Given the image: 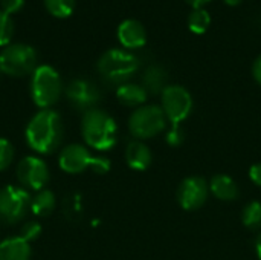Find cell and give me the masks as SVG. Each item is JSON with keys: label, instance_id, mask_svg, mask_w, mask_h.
Masks as SVG:
<instances>
[{"label": "cell", "instance_id": "9a60e30c", "mask_svg": "<svg viewBox=\"0 0 261 260\" xmlns=\"http://www.w3.org/2000/svg\"><path fill=\"white\" fill-rule=\"evenodd\" d=\"M125 161L133 170H147L151 164V152L144 143L132 141L125 149Z\"/></svg>", "mask_w": 261, "mask_h": 260}, {"label": "cell", "instance_id": "ffe728a7", "mask_svg": "<svg viewBox=\"0 0 261 260\" xmlns=\"http://www.w3.org/2000/svg\"><path fill=\"white\" fill-rule=\"evenodd\" d=\"M211 26V15L206 9H193L188 15V28L194 34H205Z\"/></svg>", "mask_w": 261, "mask_h": 260}, {"label": "cell", "instance_id": "f1b7e54d", "mask_svg": "<svg viewBox=\"0 0 261 260\" xmlns=\"http://www.w3.org/2000/svg\"><path fill=\"white\" fill-rule=\"evenodd\" d=\"M252 74H254V78L257 80V83L261 84V55H258V57H257V60L254 61Z\"/></svg>", "mask_w": 261, "mask_h": 260}, {"label": "cell", "instance_id": "d6986e66", "mask_svg": "<svg viewBox=\"0 0 261 260\" xmlns=\"http://www.w3.org/2000/svg\"><path fill=\"white\" fill-rule=\"evenodd\" d=\"M55 204H57V199H55V195L50 192V190H40L32 199H31V211L35 215V216H40V218H44L47 215H50L55 208Z\"/></svg>", "mask_w": 261, "mask_h": 260}, {"label": "cell", "instance_id": "484cf974", "mask_svg": "<svg viewBox=\"0 0 261 260\" xmlns=\"http://www.w3.org/2000/svg\"><path fill=\"white\" fill-rule=\"evenodd\" d=\"M184 136H185L184 130L179 127V124H174L173 129L167 133V143L170 146H176L177 147V146H180L184 143Z\"/></svg>", "mask_w": 261, "mask_h": 260}, {"label": "cell", "instance_id": "83f0119b", "mask_svg": "<svg viewBox=\"0 0 261 260\" xmlns=\"http://www.w3.org/2000/svg\"><path fill=\"white\" fill-rule=\"evenodd\" d=\"M249 178L254 184L260 185L261 187V164H254L249 169Z\"/></svg>", "mask_w": 261, "mask_h": 260}, {"label": "cell", "instance_id": "2e32d148", "mask_svg": "<svg viewBox=\"0 0 261 260\" xmlns=\"http://www.w3.org/2000/svg\"><path fill=\"white\" fill-rule=\"evenodd\" d=\"M147 93L148 92L144 89V86L133 84V83H124L116 89V97H118L119 103L124 106H128V107L144 104L147 100Z\"/></svg>", "mask_w": 261, "mask_h": 260}, {"label": "cell", "instance_id": "7402d4cb", "mask_svg": "<svg viewBox=\"0 0 261 260\" xmlns=\"http://www.w3.org/2000/svg\"><path fill=\"white\" fill-rule=\"evenodd\" d=\"M47 11L58 18H66L73 12L75 0H44Z\"/></svg>", "mask_w": 261, "mask_h": 260}, {"label": "cell", "instance_id": "e0dca14e", "mask_svg": "<svg viewBox=\"0 0 261 260\" xmlns=\"http://www.w3.org/2000/svg\"><path fill=\"white\" fill-rule=\"evenodd\" d=\"M210 190L220 201H234L239 196L237 184L226 175H216L211 179Z\"/></svg>", "mask_w": 261, "mask_h": 260}, {"label": "cell", "instance_id": "5b68a950", "mask_svg": "<svg viewBox=\"0 0 261 260\" xmlns=\"http://www.w3.org/2000/svg\"><path fill=\"white\" fill-rule=\"evenodd\" d=\"M60 169L70 175H78L92 169L96 173H106L110 170V161L102 156L92 155L87 147L81 144H70L64 147L58 159Z\"/></svg>", "mask_w": 261, "mask_h": 260}, {"label": "cell", "instance_id": "1f68e13d", "mask_svg": "<svg viewBox=\"0 0 261 260\" xmlns=\"http://www.w3.org/2000/svg\"><path fill=\"white\" fill-rule=\"evenodd\" d=\"M223 2L229 6H237L239 3H242V0H223Z\"/></svg>", "mask_w": 261, "mask_h": 260}, {"label": "cell", "instance_id": "8fae6325", "mask_svg": "<svg viewBox=\"0 0 261 260\" xmlns=\"http://www.w3.org/2000/svg\"><path fill=\"white\" fill-rule=\"evenodd\" d=\"M66 97L75 109L84 110L86 113L87 110L95 109V106L99 103L101 92L92 81L84 78H75L67 84Z\"/></svg>", "mask_w": 261, "mask_h": 260}, {"label": "cell", "instance_id": "d6a6232c", "mask_svg": "<svg viewBox=\"0 0 261 260\" xmlns=\"http://www.w3.org/2000/svg\"><path fill=\"white\" fill-rule=\"evenodd\" d=\"M2 74H3V72H2V69H0V75H2Z\"/></svg>", "mask_w": 261, "mask_h": 260}, {"label": "cell", "instance_id": "d4e9b609", "mask_svg": "<svg viewBox=\"0 0 261 260\" xmlns=\"http://www.w3.org/2000/svg\"><path fill=\"white\" fill-rule=\"evenodd\" d=\"M41 225L38 224V222H35V221H29V222H26L23 227H21V230H20V238H23L26 242H32V241H35V239H38L40 238V234H41Z\"/></svg>", "mask_w": 261, "mask_h": 260}, {"label": "cell", "instance_id": "4dcf8cb0", "mask_svg": "<svg viewBox=\"0 0 261 260\" xmlns=\"http://www.w3.org/2000/svg\"><path fill=\"white\" fill-rule=\"evenodd\" d=\"M255 250H257V256L261 260V234L257 238V242H255Z\"/></svg>", "mask_w": 261, "mask_h": 260}, {"label": "cell", "instance_id": "ba28073f", "mask_svg": "<svg viewBox=\"0 0 261 260\" xmlns=\"http://www.w3.org/2000/svg\"><path fill=\"white\" fill-rule=\"evenodd\" d=\"M165 127V113L159 106H144L136 109L130 120L128 129L138 139L153 138Z\"/></svg>", "mask_w": 261, "mask_h": 260}, {"label": "cell", "instance_id": "52a82bcc", "mask_svg": "<svg viewBox=\"0 0 261 260\" xmlns=\"http://www.w3.org/2000/svg\"><path fill=\"white\" fill-rule=\"evenodd\" d=\"M31 195L23 187L6 185L0 188V222H20L31 208Z\"/></svg>", "mask_w": 261, "mask_h": 260}, {"label": "cell", "instance_id": "277c9868", "mask_svg": "<svg viewBox=\"0 0 261 260\" xmlns=\"http://www.w3.org/2000/svg\"><path fill=\"white\" fill-rule=\"evenodd\" d=\"M61 95V78L58 72L47 64L35 67L31 80V97L40 109H49Z\"/></svg>", "mask_w": 261, "mask_h": 260}, {"label": "cell", "instance_id": "7c38bea8", "mask_svg": "<svg viewBox=\"0 0 261 260\" xmlns=\"http://www.w3.org/2000/svg\"><path fill=\"white\" fill-rule=\"evenodd\" d=\"M208 198V184L199 176L184 179L177 190V201L184 210L193 211L200 208Z\"/></svg>", "mask_w": 261, "mask_h": 260}, {"label": "cell", "instance_id": "f546056e", "mask_svg": "<svg viewBox=\"0 0 261 260\" xmlns=\"http://www.w3.org/2000/svg\"><path fill=\"white\" fill-rule=\"evenodd\" d=\"M190 6H193V9H199V8H203L206 3H210L211 0H185Z\"/></svg>", "mask_w": 261, "mask_h": 260}, {"label": "cell", "instance_id": "7a4b0ae2", "mask_svg": "<svg viewBox=\"0 0 261 260\" xmlns=\"http://www.w3.org/2000/svg\"><path fill=\"white\" fill-rule=\"evenodd\" d=\"M81 132L86 144L95 150L106 152L116 144V121L104 110H87L81 121Z\"/></svg>", "mask_w": 261, "mask_h": 260}, {"label": "cell", "instance_id": "8992f818", "mask_svg": "<svg viewBox=\"0 0 261 260\" xmlns=\"http://www.w3.org/2000/svg\"><path fill=\"white\" fill-rule=\"evenodd\" d=\"M37 52L29 44H8L0 54V69L11 77H23L35 70Z\"/></svg>", "mask_w": 261, "mask_h": 260}, {"label": "cell", "instance_id": "30bf717a", "mask_svg": "<svg viewBox=\"0 0 261 260\" xmlns=\"http://www.w3.org/2000/svg\"><path fill=\"white\" fill-rule=\"evenodd\" d=\"M17 179L23 187L40 192L49 181V169L43 159L26 156L17 166Z\"/></svg>", "mask_w": 261, "mask_h": 260}, {"label": "cell", "instance_id": "4fadbf2b", "mask_svg": "<svg viewBox=\"0 0 261 260\" xmlns=\"http://www.w3.org/2000/svg\"><path fill=\"white\" fill-rule=\"evenodd\" d=\"M118 40L127 49H138L147 43V32L142 23L135 18H127L118 26Z\"/></svg>", "mask_w": 261, "mask_h": 260}, {"label": "cell", "instance_id": "44dd1931", "mask_svg": "<svg viewBox=\"0 0 261 260\" xmlns=\"http://www.w3.org/2000/svg\"><path fill=\"white\" fill-rule=\"evenodd\" d=\"M242 221H243V225L246 228H251V230H257L261 227V204L254 201V202H249L245 210H243V215H242Z\"/></svg>", "mask_w": 261, "mask_h": 260}, {"label": "cell", "instance_id": "cb8c5ba5", "mask_svg": "<svg viewBox=\"0 0 261 260\" xmlns=\"http://www.w3.org/2000/svg\"><path fill=\"white\" fill-rule=\"evenodd\" d=\"M14 159V147L6 138H0V172L6 170Z\"/></svg>", "mask_w": 261, "mask_h": 260}, {"label": "cell", "instance_id": "4316f807", "mask_svg": "<svg viewBox=\"0 0 261 260\" xmlns=\"http://www.w3.org/2000/svg\"><path fill=\"white\" fill-rule=\"evenodd\" d=\"M24 5V0H0V6H2V11L6 12L8 15L9 14H14L17 11H20V8Z\"/></svg>", "mask_w": 261, "mask_h": 260}, {"label": "cell", "instance_id": "9c48e42d", "mask_svg": "<svg viewBox=\"0 0 261 260\" xmlns=\"http://www.w3.org/2000/svg\"><path fill=\"white\" fill-rule=\"evenodd\" d=\"M193 109L191 93L182 86H167L162 92V110L171 124L182 123Z\"/></svg>", "mask_w": 261, "mask_h": 260}, {"label": "cell", "instance_id": "5bb4252c", "mask_svg": "<svg viewBox=\"0 0 261 260\" xmlns=\"http://www.w3.org/2000/svg\"><path fill=\"white\" fill-rule=\"evenodd\" d=\"M31 254V244L20 236L6 238L0 242V260H29Z\"/></svg>", "mask_w": 261, "mask_h": 260}, {"label": "cell", "instance_id": "3957f363", "mask_svg": "<svg viewBox=\"0 0 261 260\" xmlns=\"http://www.w3.org/2000/svg\"><path fill=\"white\" fill-rule=\"evenodd\" d=\"M139 69V60L135 54L122 49H110L98 60L101 77L113 84H124Z\"/></svg>", "mask_w": 261, "mask_h": 260}, {"label": "cell", "instance_id": "603a6c76", "mask_svg": "<svg viewBox=\"0 0 261 260\" xmlns=\"http://www.w3.org/2000/svg\"><path fill=\"white\" fill-rule=\"evenodd\" d=\"M12 32H14V23L11 20V17L0 11V46H8V43L12 38Z\"/></svg>", "mask_w": 261, "mask_h": 260}, {"label": "cell", "instance_id": "6da1fadb", "mask_svg": "<svg viewBox=\"0 0 261 260\" xmlns=\"http://www.w3.org/2000/svg\"><path fill=\"white\" fill-rule=\"evenodd\" d=\"M24 138L29 149L40 155H49L58 149L63 139V123L52 109H41L28 123Z\"/></svg>", "mask_w": 261, "mask_h": 260}, {"label": "cell", "instance_id": "ac0fdd59", "mask_svg": "<svg viewBox=\"0 0 261 260\" xmlns=\"http://www.w3.org/2000/svg\"><path fill=\"white\" fill-rule=\"evenodd\" d=\"M167 70L159 64H153L144 74V89L150 93H162L167 87Z\"/></svg>", "mask_w": 261, "mask_h": 260}]
</instances>
